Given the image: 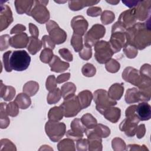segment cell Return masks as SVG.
Here are the masks:
<instances>
[{
    "label": "cell",
    "instance_id": "obj_43",
    "mask_svg": "<svg viewBox=\"0 0 151 151\" xmlns=\"http://www.w3.org/2000/svg\"><path fill=\"white\" fill-rule=\"evenodd\" d=\"M52 50L49 48H44L40 54V60L44 63H49L53 57Z\"/></svg>",
    "mask_w": 151,
    "mask_h": 151
},
{
    "label": "cell",
    "instance_id": "obj_9",
    "mask_svg": "<svg viewBox=\"0 0 151 151\" xmlns=\"http://www.w3.org/2000/svg\"><path fill=\"white\" fill-rule=\"evenodd\" d=\"M106 28L101 24L94 25L84 35V45L91 47L105 35Z\"/></svg>",
    "mask_w": 151,
    "mask_h": 151
},
{
    "label": "cell",
    "instance_id": "obj_6",
    "mask_svg": "<svg viewBox=\"0 0 151 151\" xmlns=\"http://www.w3.org/2000/svg\"><path fill=\"white\" fill-rule=\"evenodd\" d=\"M65 124L58 121L49 120L45 126L46 134L54 142H58L64 136L65 133Z\"/></svg>",
    "mask_w": 151,
    "mask_h": 151
},
{
    "label": "cell",
    "instance_id": "obj_16",
    "mask_svg": "<svg viewBox=\"0 0 151 151\" xmlns=\"http://www.w3.org/2000/svg\"><path fill=\"white\" fill-rule=\"evenodd\" d=\"M71 25L74 33L83 36L85 34L88 28V22L81 15L74 17L71 22Z\"/></svg>",
    "mask_w": 151,
    "mask_h": 151
},
{
    "label": "cell",
    "instance_id": "obj_5",
    "mask_svg": "<svg viewBox=\"0 0 151 151\" xmlns=\"http://www.w3.org/2000/svg\"><path fill=\"white\" fill-rule=\"evenodd\" d=\"M94 101L97 110L101 114L107 109L117 104L116 100L109 96L107 91L103 89H99L94 92Z\"/></svg>",
    "mask_w": 151,
    "mask_h": 151
},
{
    "label": "cell",
    "instance_id": "obj_44",
    "mask_svg": "<svg viewBox=\"0 0 151 151\" xmlns=\"http://www.w3.org/2000/svg\"><path fill=\"white\" fill-rule=\"evenodd\" d=\"M81 72L84 76L90 77H93L95 75L96 73V70L93 64L90 63H87L83 66Z\"/></svg>",
    "mask_w": 151,
    "mask_h": 151
},
{
    "label": "cell",
    "instance_id": "obj_7",
    "mask_svg": "<svg viewBox=\"0 0 151 151\" xmlns=\"http://www.w3.org/2000/svg\"><path fill=\"white\" fill-rule=\"evenodd\" d=\"M94 51L95 58L100 64H106L114 54L109 42L103 40L96 42L94 45Z\"/></svg>",
    "mask_w": 151,
    "mask_h": 151
},
{
    "label": "cell",
    "instance_id": "obj_42",
    "mask_svg": "<svg viewBox=\"0 0 151 151\" xmlns=\"http://www.w3.org/2000/svg\"><path fill=\"white\" fill-rule=\"evenodd\" d=\"M105 67L107 71L111 73H114L119 71L120 67V65L119 63L116 60L111 58L106 63Z\"/></svg>",
    "mask_w": 151,
    "mask_h": 151
},
{
    "label": "cell",
    "instance_id": "obj_21",
    "mask_svg": "<svg viewBox=\"0 0 151 151\" xmlns=\"http://www.w3.org/2000/svg\"><path fill=\"white\" fill-rule=\"evenodd\" d=\"M48 64L51 68V70L56 73L63 72L67 70L70 67L68 63L61 61L58 56L54 55Z\"/></svg>",
    "mask_w": 151,
    "mask_h": 151
},
{
    "label": "cell",
    "instance_id": "obj_24",
    "mask_svg": "<svg viewBox=\"0 0 151 151\" xmlns=\"http://www.w3.org/2000/svg\"><path fill=\"white\" fill-rule=\"evenodd\" d=\"M124 92V87L122 83H115L110 86L108 91L109 96L114 100H119Z\"/></svg>",
    "mask_w": 151,
    "mask_h": 151
},
{
    "label": "cell",
    "instance_id": "obj_19",
    "mask_svg": "<svg viewBox=\"0 0 151 151\" xmlns=\"http://www.w3.org/2000/svg\"><path fill=\"white\" fill-rule=\"evenodd\" d=\"M9 45L15 48L26 47L29 42V37L25 32H21L10 37L9 40Z\"/></svg>",
    "mask_w": 151,
    "mask_h": 151
},
{
    "label": "cell",
    "instance_id": "obj_30",
    "mask_svg": "<svg viewBox=\"0 0 151 151\" xmlns=\"http://www.w3.org/2000/svg\"><path fill=\"white\" fill-rule=\"evenodd\" d=\"M41 47L42 42L38 38L33 37H29V42L27 45V48L31 54H35L38 51L40 50Z\"/></svg>",
    "mask_w": 151,
    "mask_h": 151
},
{
    "label": "cell",
    "instance_id": "obj_50",
    "mask_svg": "<svg viewBox=\"0 0 151 151\" xmlns=\"http://www.w3.org/2000/svg\"><path fill=\"white\" fill-rule=\"evenodd\" d=\"M45 86H46V88L49 91L57 88L56 78L54 75H50L48 77L46 81Z\"/></svg>",
    "mask_w": 151,
    "mask_h": 151
},
{
    "label": "cell",
    "instance_id": "obj_40",
    "mask_svg": "<svg viewBox=\"0 0 151 151\" xmlns=\"http://www.w3.org/2000/svg\"><path fill=\"white\" fill-rule=\"evenodd\" d=\"M115 18L114 14L110 11H104L101 14V21L104 25L111 24Z\"/></svg>",
    "mask_w": 151,
    "mask_h": 151
},
{
    "label": "cell",
    "instance_id": "obj_41",
    "mask_svg": "<svg viewBox=\"0 0 151 151\" xmlns=\"http://www.w3.org/2000/svg\"><path fill=\"white\" fill-rule=\"evenodd\" d=\"M123 51L129 58H134L137 55V49L129 44H126L124 45L123 47Z\"/></svg>",
    "mask_w": 151,
    "mask_h": 151
},
{
    "label": "cell",
    "instance_id": "obj_64",
    "mask_svg": "<svg viewBox=\"0 0 151 151\" xmlns=\"http://www.w3.org/2000/svg\"><path fill=\"white\" fill-rule=\"evenodd\" d=\"M106 2L111 5H116L119 2V1H106Z\"/></svg>",
    "mask_w": 151,
    "mask_h": 151
},
{
    "label": "cell",
    "instance_id": "obj_15",
    "mask_svg": "<svg viewBox=\"0 0 151 151\" xmlns=\"http://www.w3.org/2000/svg\"><path fill=\"white\" fill-rule=\"evenodd\" d=\"M136 21L134 8L122 12L118 19V22L126 29L133 26Z\"/></svg>",
    "mask_w": 151,
    "mask_h": 151
},
{
    "label": "cell",
    "instance_id": "obj_22",
    "mask_svg": "<svg viewBox=\"0 0 151 151\" xmlns=\"http://www.w3.org/2000/svg\"><path fill=\"white\" fill-rule=\"evenodd\" d=\"M125 101L127 104L145 101L142 94L137 88H129L126 91L125 94Z\"/></svg>",
    "mask_w": 151,
    "mask_h": 151
},
{
    "label": "cell",
    "instance_id": "obj_33",
    "mask_svg": "<svg viewBox=\"0 0 151 151\" xmlns=\"http://www.w3.org/2000/svg\"><path fill=\"white\" fill-rule=\"evenodd\" d=\"M64 116L63 111L60 106H55L51 108L48 114V117L50 120L59 121L63 119Z\"/></svg>",
    "mask_w": 151,
    "mask_h": 151
},
{
    "label": "cell",
    "instance_id": "obj_23",
    "mask_svg": "<svg viewBox=\"0 0 151 151\" xmlns=\"http://www.w3.org/2000/svg\"><path fill=\"white\" fill-rule=\"evenodd\" d=\"M15 6L17 12L19 14L25 13L28 15L30 12L33 5L34 1H15Z\"/></svg>",
    "mask_w": 151,
    "mask_h": 151
},
{
    "label": "cell",
    "instance_id": "obj_57",
    "mask_svg": "<svg viewBox=\"0 0 151 151\" xmlns=\"http://www.w3.org/2000/svg\"><path fill=\"white\" fill-rule=\"evenodd\" d=\"M145 132H146L145 125L144 124H142L139 125L137 127L136 131V134L137 137L139 139L142 138L144 136V135L145 134Z\"/></svg>",
    "mask_w": 151,
    "mask_h": 151
},
{
    "label": "cell",
    "instance_id": "obj_47",
    "mask_svg": "<svg viewBox=\"0 0 151 151\" xmlns=\"http://www.w3.org/2000/svg\"><path fill=\"white\" fill-rule=\"evenodd\" d=\"M79 55L83 60H88L92 56L91 47L84 45L82 50L79 52Z\"/></svg>",
    "mask_w": 151,
    "mask_h": 151
},
{
    "label": "cell",
    "instance_id": "obj_59",
    "mask_svg": "<svg viewBox=\"0 0 151 151\" xmlns=\"http://www.w3.org/2000/svg\"><path fill=\"white\" fill-rule=\"evenodd\" d=\"M125 150H148V149L145 146H140L139 145H129Z\"/></svg>",
    "mask_w": 151,
    "mask_h": 151
},
{
    "label": "cell",
    "instance_id": "obj_45",
    "mask_svg": "<svg viewBox=\"0 0 151 151\" xmlns=\"http://www.w3.org/2000/svg\"><path fill=\"white\" fill-rule=\"evenodd\" d=\"M6 111L10 116H17L19 113V107L14 101L11 102L6 104Z\"/></svg>",
    "mask_w": 151,
    "mask_h": 151
},
{
    "label": "cell",
    "instance_id": "obj_49",
    "mask_svg": "<svg viewBox=\"0 0 151 151\" xmlns=\"http://www.w3.org/2000/svg\"><path fill=\"white\" fill-rule=\"evenodd\" d=\"M140 76L145 78L151 79V68L149 64H143L139 71Z\"/></svg>",
    "mask_w": 151,
    "mask_h": 151
},
{
    "label": "cell",
    "instance_id": "obj_54",
    "mask_svg": "<svg viewBox=\"0 0 151 151\" xmlns=\"http://www.w3.org/2000/svg\"><path fill=\"white\" fill-rule=\"evenodd\" d=\"M101 13V8L98 6L90 7L87 10V14L88 16L96 17L100 15Z\"/></svg>",
    "mask_w": 151,
    "mask_h": 151
},
{
    "label": "cell",
    "instance_id": "obj_13",
    "mask_svg": "<svg viewBox=\"0 0 151 151\" xmlns=\"http://www.w3.org/2000/svg\"><path fill=\"white\" fill-rule=\"evenodd\" d=\"M86 129L83 124L81 119L76 118L71 123V129L68 130L65 134L68 138L73 140H77L83 137Z\"/></svg>",
    "mask_w": 151,
    "mask_h": 151
},
{
    "label": "cell",
    "instance_id": "obj_2",
    "mask_svg": "<svg viewBox=\"0 0 151 151\" xmlns=\"http://www.w3.org/2000/svg\"><path fill=\"white\" fill-rule=\"evenodd\" d=\"M126 29L118 21L112 26L111 35L109 42L114 53L120 51L126 44Z\"/></svg>",
    "mask_w": 151,
    "mask_h": 151
},
{
    "label": "cell",
    "instance_id": "obj_60",
    "mask_svg": "<svg viewBox=\"0 0 151 151\" xmlns=\"http://www.w3.org/2000/svg\"><path fill=\"white\" fill-rule=\"evenodd\" d=\"M29 30L31 37L38 38L39 35V31L36 25L32 23L29 24Z\"/></svg>",
    "mask_w": 151,
    "mask_h": 151
},
{
    "label": "cell",
    "instance_id": "obj_63",
    "mask_svg": "<svg viewBox=\"0 0 151 151\" xmlns=\"http://www.w3.org/2000/svg\"><path fill=\"white\" fill-rule=\"evenodd\" d=\"M139 1H123L122 2L126 5V6L129 7V8H134L137 4L139 3Z\"/></svg>",
    "mask_w": 151,
    "mask_h": 151
},
{
    "label": "cell",
    "instance_id": "obj_62",
    "mask_svg": "<svg viewBox=\"0 0 151 151\" xmlns=\"http://www.w3.org/2000/svg\"><path fill=\"white\" fill-rule=\"evenodd\" d=\"M70 74L69 73L59 75L56 79L57 83H62L64 81H66L70 78Z\"/></svg>",
    "mask_w": 151,
    "mask_h": 151
},
{
    "label": "cell",
    "instance_id": "obj_46",
    "mask_svg": "<svg viewBox=\"0 0 151 151\" xmlns=\"http://www.w3.org/2000/svg\"><path fill=\"white\" fill-rule=\"evenodd\" d=\"M111 145L114 150H124L126 149V144L124 140L119 137H116L112 140Z\"/></svg>",
    "mask_w": 151,
    "mask_h": 151
},
{
    "label": "cell",
    "instance_id": "obj_28",
    "mask_svg": "<svg viewBox=\"0 0 151 151\" xmlns=\"http://www.w3.org/2000/svg\"><path fill=\"white\" fill-rule=\"evenodd\" d=\"M28 95L23 93H20L16 97L14 102L18 106L19 108L21 109H26L31 104V100Z\"/></svg>",
    "mask_w": 151,
    "mask_h": 151
},
{
    "label": "cell",
    "instance_id": "obj_27",
    "mask_svg": "<svg viewBox=\"0 0 151 151\" xmlns=\"http://www.w3.org/2000/svg\"><path fill=\"white\" fill-rule=\"evenodd\" d=\"M81 109H86L88 107L91 102L93 96L89 90H84L80 92L77 96Z\"/></svg>",
    "mask_w": 151,
    "mask_h": 151
},
{
    "label": "cell",
    "instance_id": "obj_10",
    "mask_svg": "<svg viewBox=\"0 0 151 151\" xmlns=\"http://www.w3.org/2000/svg\"><path fill=\"white\" fill-rule=\"evenodd\" d=\"M46 28L49 36L55 44H63L67 39V34L60 28L57 22L54 21L50 20L46 24Z\"/></svg>",
    "mask_w": 151,
    "mask_h": 151
},
{
    "label": "cell",
    "instance_id": "obj_11",
    "mask_svg": "<svg viewBox=\"0 0 151 151\" xmlns=\"http://www.w3.org/2000/svg\"><path fill=\"white\" fill-rule=\"evenodd\" d=\"M122 78L127 82L138 87L144 81H151V79L143 78L139 73V71L132 67H126L123 73Z\"/></svg>",
    "mask_w": 151,
    "mask_h": 151
},
{
    "label": "cell",
    "instance_id": "obj_26",
    "mask_svg": "<svg viewBox=\"0 0 151 151\" xmlns=\"http://www.w3.org/2000/svg\"><path fill=\"white\" fill-rule=\"evenodd\" d=\"M100 2V1H69L68 6L72 11H78L84 7L92 6Z\"/></svg>",
    "mask_w": 151,
    "mask_h": 151
},
{
    "label": "cell",
    "instance_id": "obj_58",
    "mask_svg": "<svg viewBox=\"0 0 151 151\" xmlns=\"http://www.w3.org/2000/svg\"><path fill=\"white\" fill-rule=\"evenodd\" d=\"M26 29V27L22 25V24H17L15 27H14L11 30L10 34H19L21 32H23Z\"/></svg>",
    "mask_w": 151,
    "mask_h": 151
},
{
    "label": "cell",
    "instance_id": "obj_32",
    "mask_svg": "<svg viewBox=\"0 0 151 151\" xmlns=\"http://www.w3.org/2000/svg\"><path fill=\"white\" fill-rule=\"evenodd\" d=\"M39 85L38 83L34 81H29L24 86L23 92L29 96H33L37 93Z\"/></svg>",
    "mask_w": 151,
    "mask_h": 151
},
{
    "label": "cell",
    "instance_id": "obj_55",
    "mask_svg": "<svg viewBox=\"0 0 151 151\" xmlns=\"http://www.w3.org/2000/svg\"><path fill=\"white\" fill-rule=\"evenodd\" d=\"M9 35H3L1 36V51H3L8 48L9 45Z\"/></svg>",
    "mask_w": 151,
    "mask_h": 151
},
{
    "label": "cell",
    "instance_id": "obj_39",
    "mask_svg": "<svg viewBox=\"0 0 151 151\" xmlns=\"http://www.w3.org/2000/svg\"><path fill=\"white\" fill-rule=\"evenodd\" d=\"M6 104L2 103L1 104V128H6L9 124V119L8 117V114L6 111Z\"/></svg>",
    "mask_w": 151,
    "mask_h": 151
},
{
    "label": "cell",
    "instance_id": "obj_1",
    "mask_svg": "<svg viewBox=\"0 0 151 151\" xmlns=\"http://www.w3.org/2000/svg\"><path fill=\"white\" fill-rule=\"evenodd\" d=\"M126 44L133 45L137 50H143L151 44L150 19L145 22L136 23L126 31Z\"/></svg>",
    "mask_w": 151,
    "mask_h": 151
},
{
    "label": "cell",
    "instance_id": "obj_17",
    "mask_svg": "<svg viewBox=\"0 0 151 151\" xmlns=\"http://www.w3.org/2000/svg\"><path fill=\"white\" fill-rule=\"evenodd\" d=\"M1 31L6 29L13 21L11 8L1 2Z\"/></svg>",
    "mask_w": 151,
    "mask_h": 151
},
{
    "label": "cell",
    "instance_id": "obj_48",
    "mask_svg": "<svg viewBox=\"0 0 151 151\" xmlns=\"http://www.w3.org/2000/svg\"><path fill=\"white\" fill-rule=\"evenodd\" d=\"M42 45L44 48H49L51 50H53L55 47V44L53 42L49 35H44L41 40Z\"/></svg>",
    "mask_w": 151,
    "mask_h": 151
},
{
    "label": "cell",
    "instance_id": "obj_38",
    "mask_svg": "<svg viewBox=\"0 0 151 151\" xmlns=\"http://www.w3.org/2000/svg\"><path fill=\"white\" fill-rule=\"evenodd\" d=\"M71 44L76 52H80L83 47L82 36L73 33L71 39Z\"/></svg>",
    "mask_w": 151,
    "mask_h": 151
},
{
    "label": "cell",
    "instance_id": "obj_29",
    "mask_svg": "<svg viewBox=\"0 0 151 151\" xmlns=\"http://www.w3.org/2000/svg\"><path fill=\"white\" fill-rule=\"evenodd\" d=\"M15 90L12 86H6L2 84L1 81V97L5 101H10L13 99L15 95Z\"/></svg>",
    "mask_w": 151,
    "mask_h": 151
},
{
    "label": "cell",
    "instance_id": "obj_4",
    "mask_svg": "<svg viewBox=\"0 0 151 151\" xmlns=\"http://www.w3.org/2000/svg\"><path fill=\"white\" fill-rule=\"evenodd\" d=\"M48 1H35L28 15L40 24H44L50 19V12L46 6Z\"/></svg>",
    "mask_w": 151,
    "mask_h": 151
},
{
    "label": "cell",
    "instance_id": "obj_52",
    "mask_svg": "<svg viewBox=\"0 0 151 151\" xmlns=\"http://www.w3.org/2000/svg\"><path fill=\"white\" fill-rule=\"evenodd\" d=\"M12 52L11 51H8L5 52L3 55V63L4 65V68L7 72H11L12 69L9 65V55Z\"/></svg>",
    "mask_w": 151,
    "mask_h": 151
},
{
    "label": "cell",
    "instance_id": "obj_51",
    "mask_svg": "<svg viewBox=\"0 0 151 151\" xmlns=\"http://www.w3.org/2000/svg\"><path fill=\"white\" fill-rule=\"evenodd\" d=\"M60 55L67 61H72L73 60V54L67 48H61L59 51Z\"/></svg>",
    "mask_w": 151,
    "mask_h": 151
},
{
    "label": "cell",
    "instance_id": "obj_53",
    "mask_svg": "<svg viewBox=\"0 0 151 151\" xmlns=\"http://www.w3.org/2000/svg\"><path fill=\"white\" fill-rule=\"evenodd\" d=\"M76 146L78 150H88V143L87 139H78L77 140Z\"/></svg>",
    "mask_w": 151,
    "mask_h": 151
},
{
    "label": "cell",
    "instance_id": "obj_18",
    "mask_svg": "<svg viewBox=\"0 0 151 151\" xmlns=\"http://www.w3.org/2000/svg\"><path fill=\"white\" fill-rule=\"evenodd\" d=\"M85 133L87 136V140L88 143V149L89 150H101V137L88 129L86 130Z\"/></svg>",
    "mask_w": 151,
    "mask_h": 151
},
{
    "label": "cell",
    "instance_id": "obj_35",
    "mask_svg": "<svg viewBox=\"0 0 151 151\" xmlns=\"http://www.w3.org/2000/svg\"><path fill=\"white\" fill-rule=\"evenodd\" d=\"M81 121L86 129H92L97 124V120L90 113L84 114L81 118Z\"/></svg>",
    "mask_w": 151,
    "mask_h": 151
},
{
    "label": "cell",
    "instance_id": "obj_31",
    "mask_svg": "<svg viewBox=\"0 0 151 151\" xmlns=\"http://www.w3.org/2000/svg\"><path fill=\"white\" fill-rule=\"evenodd\" d=\"M88 130H90L101 138H106L110 134V130L109 128L102 124H97L93 128Z\"/></svg>",
    "mask_w": 151,
    "mask_h": 151
},
{
    "label": "cell",
    "instance_id": "obj_61",
    "mask_svg": "<svg viewBox=\"0 0 151 151\" xmlns=\"http://www.w3.org/2000/svg\"><path fill=\"white\" fill-rule=\"evenodd\" d=\"M137 105H132L129 106L125 111L126 117H131L133 116H137L136 113V108Z\"/></svg>",
    "mask_w": 151,
    "mask_h": 151
},
{
    "label": "cell",
    "instance_id": "obj_8",
    "mask_svg": "<svg viewBox=\"0 0 151 151\" xmlns=\"http://www.w3.org/2000/svg\"><path fill=\"white\" fill-rule=\"evenodd\" d=\"M60 106L63 110L64 116L66 117L76 116L82 109L77 96L74 94L64 99L63 103Z\"/></svg>",
    "mask_w": 151,
    "mask_h": 151
},
{
    "label": "cell",
    "instance_id": "obj_14",
    "mask_svg": "<svg viewBox=\"0 0 151 151\" xmlns=\"http://www.w3.org/2000/svg\"><path fill=\"white\" fill-rule=\"evenodd\" d=\"M135 17L140 21H147L150 18L151 12V1H139L134 7Z\"/></svg>",
    "mask_w": 151,
    "mask_h": 151
},
{
    "label": "cell",
    "instance_id": "obj_3",
    "mask_svg": "<svg viewBox=\"0 0 151 151\" xmlns=\"http://www.w3.org/2000/svg\"><path fill=\"white\" fill-rule=\"evenodd\" d=\"M31 62V57L25 50L12 51L9 55V65L12 70L22 71L27 69Z\"/></svg>",
    "mask_w": 151,
    "mask_h": 151
},
{
    "label": "cell",
    "instance_id": "obj_25",
    "mask_svg": "<svg viewBox=\"0 0 151 151\" xmlns=\"http://www.w3.org/2000/svg\"><path fill=\"white\" fill-rule=\"evenodd\" d=\"M104 117L111 123H116L120 117L121 110L119 108L113 106L107 109L102 114Z\"/></svg>",
    "mask_w": 151,
    "mask_h": 151
},
{
    "label": "cell",
    "instance_id": "obj_12",
    "mask_svg": "<svg viewBox=\"0 0 151 151\" xmlns=\"http://www.w3.org/2000/svg\"><path fill=\"white\" fill-rule=\"evenodd\" d=\"M139 122L140 120L137 116L127 117L120 124V130L124 132L126 135L129 137L134 136L136 134V129Z\"/></svg>",
    "mask_w": 151,
    "mask_h": 151
},
{
    "label": "cell",
    "instance_id": "obj_34",
    "mask_svg": "<svg viewBox=\"0 0 151 151\" xmlns=\"http://www.w3.org/2000/svg\"><path fill=\"white\" fill-rule=\"evenodd\" d=\"M76 91V87L73 83L68 82L62 86L61 91L63 97L64 99L74 94Z\"/></svg>",
    "mask_w": 151,
    "mask_h": 151
},
{
    "label": "cell",
    "instance_id": "obj_20",
    "mask_svg": "<svg viewBox=\"0 0 151 151\" xmlns=\"http://www.w3.org/2000/svg\"><path fill=\"white\" fill-rule=\"evenodd\" d=\"M136 113L140 121L148 120L151 117V107L146 101H142L136 106Z\"/></svg>",
    "mask_w": 151,
    "mask_h": 151
},
{
    "label": "cell",
    "instance_id": "obj_37",
    "mask_svg": "<svg viewBox=\"0 0 151 151\" xmlns=\"http://www.w3.org/2000/svg\"><path fill=\"white\" fill-rule=\"evenodd\" d=\"M58 150H75V144L74 141L70 139H65L60 141L57 145Z\"/></svg>",
    "mask_w": 151,
    "mask_h": 151
},
{
    "label": "cell",
    "instance_id": "obj_36",
    "mask_svg": "<svg viewBox=\"0 0 151 151\" xmlns=\"http://www.w3.org/2000/svg\"><path fill=\"white\" fill-rule=\"evenodd\" d=\"M61 96L62 94L61 90H60L58 88H55V89L50 91L47 97L48 103L49 104L57 103L60 100Z\"/></svg>",
    "mask_w": 151,
    "mask_h": 151
},
{
    "label": "cell",
    "instance_id": "obj_56",
    "mask_svg": "<svg viewBox=\"0 0 151 151\" xmlns=\"http://www.w3.org/2000/svg\"><path fill=\"white\" fill-rule=\"evenodd\" d=\"M1 146H5V149L4 150H6V147H8V150H16L15 146L8 139H2L1 140Z\"/></svg>",
    "mask_w": 151,
    "mask_h": 151
}]
</instances>
